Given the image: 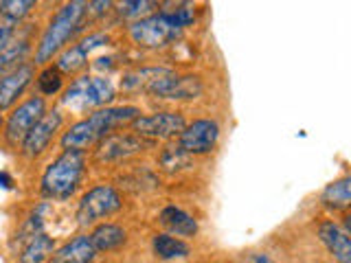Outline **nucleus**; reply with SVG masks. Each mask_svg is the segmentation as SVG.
<instances>
[{"label":"nucleus","mask_w":351,"mask_h":263,"mask_svg":"<svg viewBox=\"0 0 351 263\" xmlns=\"http://www.w3.org/2000/svg\"><path fill=\"white\" fill-rule=\"evenodd\" d=\"M47 110H49L47 99L38 97L36 92L25 97L14 110H9L7 112L5 125H3V129H0V142H3L7 149L18 151L22 138L29 134V129L44 116Z\"/></svg>","instance_id":"obj_8"},{"label":"nucleus","mask_w":351,"mask_h":263,"mask_svg":"<svg viewBox=\"0 0 351 263\" xmlns=\"http://www.w3.org/2000/svg\"><path fill=\"white\" fill-rule=\"evenodd\" d=\"M36 66L25 62L0 75V112L7 114L27 97V92L33 88V82H36Z\"/></svg>","instance_id":"obj_13"},{"label":"nucleus","mask_w":351,"mask_h":263,"mask_svg":"<svg viewBox=\"0 0 351 263\" xmlns=\"http://www.w3.org/2000/svg\"><path fill=\"white\" fill-rule=\"evenodd\" d=\"M58 246H60L58 239L53 235L38 233L16 252L14 263H49L53 259V252L58 250Z\"/></svg>","instance_id":"obj_20"},{"label":"nucleus","mask_w":351,"mask_h":263,"mask_svg":"<svg viewBox=\"0 0 351 263\" xmlns=\"http://www.w3.org/2000/svg\"><path fill=\"white\" fill-rule=\"evenodd\" d=\"M88 153L84 151H60L42 169L38 180L40 200L51 204H64L82 189L88 173Z\"/></svg>","instance_id":"obj_3"},{"label":"nucleus","mask_w":351,"mask_h":263,"mask_svg":"<svg viewBox=\"0 0 351 263\" xmlns=\"http://www.w3.org/2000/svg\"><path fill=\"white\" fill-rule=\"evenodd\" d=\"M123 195L110 182H97L90 189H86L80 200H77L75 208V224L80 230H90L97 224L106 222L112 215L123 211Z\"/></svg>","instance_id":"obj_6"},{"label":"nucleus","mask_w":351,"mask_h":263,"mask_svg":"<svg viewBox=\"0 0 351 263\" xmlns=\"http://www.w3.org/2000/svg\"><path fill=\"white\" fill-rule=\"evenodd\" d=\"M204 79L197 73H176L162 75L154 82L145 95L160 101H195L204 95Z\"/></svg>","instance_id":"obj_11"},{"label":"nucleus","mask_w":351,"mask_h":263,"mask_svg":"<svg viewBox=\"0 0 351 263\" xmlns=\"http://www.w3.org/2000/svg\"><path fill=\"white\" fill-rule=\"evenodd\" d=\"M97 252H114L128 244V230L114 222H101L88 230Z\"/></svg>","instance_id":"obj_21"},{"label":"nucleus","mask_w":351,"mask_h":263,"mask_svg":"<svg viewBox=\"0 0 351 263\" xmlns=\"http://www.w3.org/2000/svg\"><path fill=\"white\" fill-rule=\"evenodd\" d=\"M321 204L332 213H349L351 206V178L343 175L334 182H329L321 191Z\"/></svg>","instance_id":"obj_23"},{"label":"nucleus","mask_w":351,"mask_h":263,"mask_svg":"<svg viewBox=\"0 0 351 263\" xmlns=\"http://www.w3.org/2000/svg\"><path fill=\"white\" fill-rule=\"evenodd\" d=\"M66 88V77L55 68V64H47L38 68L36 73V82H33V90L42 99H60V95Z\"/></svg>","instance_id":"obj_24"},{"label":"nucleus","mask_w":351,"mask_h":263,"mask_svg":"<svg viewBox=\"0 0 351 263\" xmlns=\"http://www.w3.org/2000/svg\"><path fill=\"white\" fill-rule=\"evenodd\" d=\"M53 64L64 77H71L73 79V77L84 75L88 68H90V55H88L77 42H73L53 60Z\"/></svg>","instance_id":"obj_22"},{"label":"nucleus","mask_w":351,"mask_h":263,"mask_svg":"<svg viewBox=\"0 0 351 263\" xmlns=\"http://www.w3.org/2000/svg\"><path fill=\"white\" fill-rule=\"evenodd\" d=\"M186 125V116L180 110H156V112L141 114L130 123V132L149 142H171L180 136Z\"/></svg>","instance_id":"obj_10"},{"label":"nucleus","mask_w":351,"mask_h":263,"mask_svg":"<svg viewBox=\"0 0 351 263\" xmlns=\"http://www.w3.org/2000/svg\"><path fill=\"white\" fill-rule=\"evenodd\" d=\"M169 5L173 7L169 11L176 16V20L180 22L182 29L193 27V22H195V5L193 3H169Z\"/></svg>","instance_id":"obj_30"},{"label":"nucleus","mask_w":351,"mask_h":263,"mask_svg":"<svg viewBox=\"0 0 351 263\" xmlns=\"http://www.w3.org/2000/svg\"><path fill=\"white\" fill-rule=\"evenodd\" d=\"M90 68L97 71V75H104L106 71H112L114 68V58H112V55H106V58H97V60H93Z\"/></svg>","instance_id":"obj_33"},{"label":"nucleus","mask_w":351,"mask_h":263,"mask_svg":"<svg viewBox=\"0 0 351 263\" xmlns=\"http://www.w3.org/2000/svg\"><path fill=\"white\" fill-rule=\"evenodd\" d=\"M33 55V40H31V25H20L14 33V38L7 47L0 51V75L14 68L18 64L31 62Z\"/></svg>","instance_id":"obj_17"},{"label":"nucleus","mask_w":351,"mask_h":263,"mask_svg":"<svg viewBox=\"0 0 351 263\" xmlns=\"http://www.w3.org/2000/svg\"><path fill=\"white\" fill-rule=\"evenodd\" d=\"M64 127H66V114L58 105H53V108L49 105L44 116L29 129V134L22 138L18 147V156L25 162L40 160L44 153L51 149V145L58 142Z\"/></svg>","instance_id":"obj_7"},{"label":"nucleus","mask_w":351,"mask_h":263,"mask_svg":"<svg viewBox=\"0 0 351 263\" xmlns=\"http://www.w3.org/2000/svg\"><path fill=\"white\" fill-rule=\"evenodd\" d=\"M143 114L138 105L123 103V105H106L95 112L86 114L82 118L73 121L71 125L62 129L58 138L60 151H93L99 140L114 134V132L130 127V123L136 116Z\"/></svg>","instance_id":"obj_1"},{"label":"nucleus","mask_w":351,"mask_h":263,"mask_svg":"<svg viewBox=\"0 0 351 263\" xmlns=\"http://www.w3.org/2000/svg\"><path fill=\"white\" fill-rule=\"evenodd\" d=\"M112 7L114 3H106V0H99V3H88L86 7V18L84 22H101L108 14H112Z\"/></svg>","instance_id":"obj_31"},{"label":"nucleus","mask_w":351,"mask_h":263,"mask_svg":"<svg viewBox=\"0 0 351 263\" xmlns=\"http://www.w3.org/2000/svg\"><path fill=\"white\" fill-rule=\"evenodd\" d=\"M222 127H219L217 118L211 116H197L193 121H186L184 129L180 132V136L176 138V142L184 149L189 156H208L211 151H215Z\"/></svg>","instance_id":"obj_12"},{"label":"nucleus","mask_w":351,"mask_h":263,"mask_svg":"<svg viewBox=\"0 0 351 263\" xmlns=\"http://www.w3.org/2000/svg\"><path fill=\"white\" fill-rule=\"evenodd\" d=\"M184 29L169 9L154 11V14L141 18L128 25V38L134 47L143 51H162L171 44L182 40Z\"/></svg>","instance_id":"obj_5"},{"label":"nucleus","mask_w":351,"mask_h":263,"mask_svg":"<svg viewBox=\"0 0 351 263\" xmlns=\"http://www.w3.org/2000/svg\"><path fill=\"white\" fill-rule=\"evenodd\" d=\"M49 263H53V261H49Z\"/></svg>","instance_id":"obj_37"},{"label":"nucleus","mask_w":351,"mask_h":263,"mask_svg":"<svg viewBox=\"0 0 351 263\" xmlns=\"http://www.w3.org/2000/svg\"><path fill=\"white\" fill-rule=\"evenodd\" d=\"M86 7L88 3H84V0H69V3H62L53 11L47 27L40 33L36 47H33L31 64L36 66V68L53 64V60L58 58L69 44L80 40V36L86 31V25H84Z\"/></svg>","instance_id":"obj_2"},{"label":"nucleus","mask_w":351,"mask_h":263,"mask_svg":"<svg viewBox=\"0 0 351 263\" xmlns=\"http://www.w3.org/2000/svg\"><path fill=\"white\" fill-rule=\"evenodd\" d=\"M99 252L93 246L90 233L86 230H80L75 237H71L69 241H64L62 246H58V250L53 252V263H95Z\"/></svg>","instance_id":"obj_16"},{"label":"nucleus","mask_w":351,"mask_h":263,"mask_svg":"<svg viewBox=\"0 0 351 263\" xmlns=\"http://www.w3.org/2000/svg\"><path fill=\"white\" fill-rule=\"evenodd\" d=\"M3 125H5V112H0V129H3Z\"/></svg>","instance_id":"obj_36"},{"label":"nucleus","mask_w":351,"mask_h":263,"mask_svg":"<svg viewBox=\"0 0 351 263\" xmlns=\"http://www.w3.org/2000/svg\"><path fill=\"white\" fill-rule=\"evenodd\" d=\"M171 71L173 68H169V66H138V68L125 71L121 75L119 88L125 95H138V92L145 95V90L154 82L160 79L162 75H169Z\"/></svg>","instance_id":"obj_19"},{"label":"nucleus","mask_w":351,"mask_h":263,"mask_svg":"<svg viewBox=\"0 0 351 263\" xmlns=\"http://www.w3.org/2000/svg\"><path fill=\"white\" fill-rule=\"evenodd\" d=\"M158 224L165 228V233L167 235H173V237H195L197 230H200V224H197V219L186 213L184 208L176 206V204H167L165 208H160L158 213Z\"/></svg>","instance_id":"obj_18"},{"label":"nucleus","mask_w":351,"mask_h":263,"mask_svg":"<svg viewBox=\"0 0 351 263\" xmlns=\"http://www.w3.org/2000/svg\"><path fill=\"white\" fill-rule=\"evenodd\" d=\"M16 25H11V22L3 20L0 18V51H3L7 44L11 42V38H14V33H16Z\"/></svg>","instance_id":"obj_32"},{"label":"nucleus","mask_w":351,"mask_h":263,"mask_svg":"<svg viewBox=\"0 0 351 263\" xmlns=\"http://www.w3.org/2000/svg\"><path fill=\"white\" fill-rule=\"evenodd\" d=\"M117 9H112L114 14L119 16V20H125V22H136L141 18H145L154 11H158L160 3H154V0H125V3H119L114 5Z\"/></svg>","instance_id":"obj_27"},{"label":"nucleus","mask_w":351,"mask_h":263,"mask_svg":"<svg viewBox=\"0 0 351 263\" xmlns=\"http://www.w3.org/2000/svg\"><path fill=\"white\" fill-rule=\"evenodd\" d=\"M193 164V156H189L176 140L165 142V147L158 151V169L167 175H176Z\"/></svg>","instance_id":"obj_26"},{"label":"nucleus","mask_w":351,"mask_h":263,"mask_svg":"<svg viewBox=\"0 0 351 263\" xmlns=\"http://www.w3.org/2000/svg\"><path fill=\"white\" fill-rule=\"evenodd\" d=\"M0 189H3V191H16V178L7 169H0Z\"/></svg>","instance_id":"obj_34"},{"label":"nucleus","mask_w":351,"mask_h":263,"mask_svg":"<svg viewBox=\"0 0 351 263\" xmlns=\"http://www.w3.org/2000/svg\"><path fill=\"white\" fill-rule=\"evenodd\" d=\"M38 9L36 0H3L0 3V18L11 22V25H25V20Z\"/></svg>","instance_id":"obj_28"},{"label":"nucleus","mask_w":351,"mask_h":263,"mask_svg":"<svg viewBox=\"0 0 351 263\" xmlns=\"http://www.w3.org/2000/svg\"><path fill=\"white\" fill-rule=\"evenodd\" d=\"M117 86L108 75H77L66 84L64 92L58 99V108L64 114L86 116L99 108L114 105Z\"/></svg>","instance_id":"obj_4"},{"label":"nucleus","mask_w":351,"mask_h":263,"mask_svg":"<svg viewBox=\"0 0 351 263\" xmlns=\"http://www.w3.org/2000/svg\"><path fill=\"white\" fill-rule=\"evenodd\" d=\"M152 142L141 138L132 132H114V134L106 136L104 140H99L93 153L88 156L95 167H110V164H121V162H128L132 158L141 156L143 151L149 149Z\"/></svg>","instance_id":"obj_9"},{"label":"nucleus","mask_w":351,"mask_h":263,"mask_svg":"<svg viewBox=\"0 0 351 263\" xmlns=\"http://www.w3.org/2000/svg\"><path fill=\"white\" fill-rule=\"evenodd\" d=\"M80 47L90 55L93 51L97 49H104L108 47V44H112V36H110L108 31H90V33H86V36H82L80 40H75Z\"/></svg>","instance_id":"obj_29"},{"label":"nucleus","mask_w":351,"mask_h":263,"mask_svg":"<svg viewBox=\"0 0 351 263\" xmlns=\"http://www.w3.org/2000/svg\"><path fill=\"white\" fill-rule=\"evenodd\" d=\"M51 215H55V204H51L47 200H38L29 206V211L20 219L16 230L9 237L11 257H16V252L25 246L31 237H36L38 233H47V224H49Z\"/></svg>","instance_id":"obj_14"},{"label":"nucleus","mask_w":351,"mask_h":263,"mask_svg":"<svg viewBox=\"0 0 351 263\" xmlns=\"http://www.w3.org/2000/svg\"><path fill=\"white\" fill-rule=\"evenodd\" d=\"M152 252H154V257L160 261H176V259L189 257L191 246L180 237H173L167 233H156L152 237Z\"/></svg>","instance_id":"obj_25"},{"label":"nucleus","mask_w":351,"mask_h":263,"mask_svg":"<svg viewBox=\"0 0 351 263\" xmlns=\"http://www.w3.org/2000/svg\"><path fill=\"white\" fill-rule=\"evenodd\" d=\"M252 263H272V261L266 252H257V255H252Z\"/></svg>","instance_id":"obj_35"},{"label":"nucleus","mask_w":351,"mask_h":263,"mask_svg":"<svg viewBox=\"0 0 351 263\" xmlns=\"http://www.w3.org/2000/svg\"><path fill=\"white\" fill-rule=\"evenodd\" d=\"M316 235L336 263H351V239L347 230L340 226V222H336V219H323L316 226Z\"/></svg>","instance_id":"obj_15"}]
</instances>
